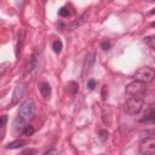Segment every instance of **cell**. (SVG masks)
I'll return each instance as SVG.
<instances>
[{
  "label": "cell",
  "instance_id": "obj_4",
  "mask_svg": "<svg viewBox=\"0 0 155 155\" xmlns=\"http://www.w3.org/2000/svg\"><path fill=\"white\" fill-rule=\"evenodd\" d=\"M155 78V70L149 68V67H143V68H139L136 73H134V80L137 81H140V82H144V84H148V82H151Z\"/></svg>",
  "mask_w": 155,
  "mask_h": 155
},
{
  "label": "cell",
  "instance_id": "obj_27",
  "mask_svg": "<svg viewBox=\"0 0 155 155\" xmlns=\"http://www.w3.org/2000/svg\"><path fill=\"white\" fill-rule=\"evenodd\" d=\"M6 120H7L6 115H2V116H1V128H2V130H4L5 126H6Z\"/></svg>",
  "mask_w": 155,
  "mask_h": 155
},
{
  "label": "cell",
  "instance_id": "obj_6",
  "mask_svg": "<svg viewBox=\"0 0 155 155\" xmlns=\"http://www.w3.org/2000/svg\"><path fill=\"white\" fill-rule=\"evenodd\" d=\"M25 90H27V86L25 84H18L15 90H13V93H12V104H16L18 103L25 94Z\"/></svg>",
  "mask_w": 155,
  "mask_h": 155
},
{
  "label": "cell",
  "instance_id": "obj_16",
  "mask_svg": "<svg viewBox=\"0 0 155 155\" xmlns=\"http://www.w3.org/2000/svg\"><path fill=\"white\" fill-rule=\"evenodd\" d=\"M78 90H79V85L76 82H74V81H69L68 82V91L71 94H75L78 92Z\"/></svg>",
  "mask_w": 155,
  "mask_h": 155
},
{
  "label": "cell",
  "instance_id": "obj_28",
  "mask_svg": "<svg viewBox=\"0 0 155 155\" xmlns=\"http://www.w3.org/2000/svg\"><path fill=\"white\" fill-rule=\"evenodd\" d=\"M150 13H151V15H155V7H154V8L150 11Z\"/></svg>",
  "mask_w": 155,
  "mask_h": 155
},
{
  "label": "cell",
  "instance_id": "obj_14",
  "mask_svg": "<svg viewBox=\"0 0 155 155\" xmlns=\"http://www.w3.org/2000/svg\"><path fill=\"white\" fill-rule=\"evenodd\" d=\"M148 122V121H155V107L149 108L147 113L144 114V117L142 119V122Z\"/></svg>",
  "mask_w": 155,
  "mask_h": 155
},
{
  "label": "cell",
  "instance_id": "obj_9",
  "mask_svg": "<svg viewBox=\"0 0 155 155\" xmlns=\"http://www.w3.org/2000/svg\"><path fill=\"white\" fill-rule=\"evenodd\" d=\"M102 120H103L104 125L110 126V124H111V109L108 105L103 107V109H102Z\"/></svg>",
  "mask_w": 155,
  "mask_h": 155
},
{
  "label": "cell",
  "instance_id": "obj_29",
  "mask_svg": "<svg viewBox=\"0 0 155 155\" xmlns=\"http://www.w3.org/2000/svg\"><path fill=\"white\" fill-rule=\"evenodd\" d=\"M151 27H155V22H153V23H151Z\"/></svg>",
  "mask_w": 155,
  "mask_h": 155
},
{
  "label": "cell",
  "instance_id": "obj_19",
  "mask_svg": "<svg viewBox=\"0 0 155 155\" xmlns=\"http://www.w3.org/2000/svg\"><path fill=\"white\" fill-rule=\"evenodd\" d=\"M58 15L62 16V17H68V16H69V10H68L67 7H62V8H59Z\"/></svg>",
  "mask_w": 155,
  "mask_h": 155
},
{
  "label": "cell",
  "instance_id": "obj_5",
  "mask_svg": "<svg viewBox=\"0 0 155 155\" xmlns=\"http://www.w3.org/2000/svg\"><path fill=\"white\" fill-rule=\"evenodd\" d=\"M139 153L142 155H154L155 154V137L144 138L139 144Z\"/></svg>",
  "mask_w": 155,
  "mask_h": 155
},
{
  "label": "cell",
  "instance_id": "obj_2",
  "mask_svg": "<svg viewBox=\"0 0 155 155\" xmlns=\"http://www.w3.org/2000/svg\"><path fill=\"white\" fill-rule=\"evenodd\" d=\"M126 93L131 97H138V98H142L145 92H147V85L144 82H140V81H132L131 84H128L126 86Z\"/></svg>",
  "mask_w": 155,
  "mask_h": 155
},
{
  "label": "cell",
  "instance_id": "obj_7",
  "mask_svg": "<svg viewBox=\"0 0 155 155\" xmlns=\"http://www.w3.org/2000/svg\"><path fill=\"white\" fill-rule=\"evenodd\" d=\"M25 122H27V121H24V120L21 119L19 116L13 121L12 128H11L13 136H19L21 133H24V130H25V127H27V124H25Z\"/></svg>",
  "mask_w": 155,
  "mask_h": 155
},
{
  "label": "cell",
  "instance_id": "obj_10",
  "mask_svg": "<svg viewBox=\"0 0 155 155\" xmlns=\"http://www.w3.org/2000/svg\"><path fill=\"white\" fill-rule=\"evenodd\" d=\"M87 16H88V12H85V13H82L75 22H73L71 24H69L68 27H67V30H74V29H76L78 27H80L85 21H86V18H87Z\"/></svg>",
  "mask_w": 155,
  "mask_h": 155
},
{
  "label": "cell",
  "instance_id": "obj_8",
  "mask_svg": "<svg viewBox=\"0 0 155 155\" xmlns=\"http://www.w3.org/2000/svg\"><path fill=\"white\" fill-rule=\"evenodd\" d=\"M96 62V53L94 52H91L86 56V59H85V64H84V70L85 73L87 71H91V69L93 68V64Z\"/></svg>",
  "mask_w": 155,
  "mask_h": 155
},
{
  "label": "cell",
  "instance_id": "obj_21",
  "mask_svg": "<svg viewBox=\"0 0 155 155\" xmlns=\"http://www.w3.org/2000/svg\"><path fill=\"white\" fill-rule=\"evenodd\" d=\"M101 47H102L103 50H110V47H111V42H110L109 40H104V41L101 44Z\"/></svg>",
  "mask_w": 155,
  "mask_h": 155
},
{
  "label": "cell",
  "instance_id": "obj_13",
  "mask_svg": "<svg viewBox=\"0 0 155 155\" xmlns=\"http://www.w3.org/2000/svg\"><path fill=\"white\" fill-rule=\"evenodd\" d=\"M143 97H144V98H142V99H143L144 103H148V104L153 105V104L155 103V90H153V91H147Z\"/></svg>",
  "mask_w": 155,
  "mask_h": 155
},
{
  "label": "cell",
  "instance_id": "obj_3",
  "mask_svg": "<svg viewBox=\"0 0 155 155\" xmlns=\"http://www.w3.org/2000/svg\"><path fill=\"white\" fill-rule=\"evenodd\" d=\"M143 99L142 98H138V97H131L130 99L126 101V103L124 104V111L126 114H130V115H134V114H138L142 108H143Z\"/></svg>",
  "mask_w": 155,
  "mask_h": 155
},
{
  "label": "cell",
  "instance_id": "obj_17",
  "mask_svg": "<svg viewBox=\"0 0 155 155\" xmlns=\"http://www.w3.org/2000/svg\"><path fill=\"white\" fill-rule=\"evenodd\" d=\"M144 42H145L149 47H151V48L155 50V35H150V36L144 38Z\"/></svg>",
  "mask_w": 155,
  "mask_h": 155
},
{
  "label": "cell",
  "instance_id": "obj_24",
  "mask_svg": "<svg viewBox=\"0 0 155 155\" xmlns=\"http://www.w3.org/2000/svg\"><path fill=\"white\" fill-rule=\"evenodd\" d=\"M38 151H36V149H28V150H25V151H23L21 155H35Z\"/></svg>",
  "mask_w": 155,
  "mask_h": 155
},
{
  "label": "cell",
  "instance_id": "obj_22",
  "mask_svg": "<svg viewBox=\"0 0 155 155\" xmlns=\"http://www.w3.org/2000/svg\"><path fill=\"white\" fill-rule=\"evenodd\" d=\"M96 85H97V82H96V80H93V79H90V80L87 81V87H88V90H93V88L96 87Z\"/></svg>",
  "mask_w": 155,
  "mask_h": 155
},
{
  "label": "cell",
  "instance_id": "obj_1",
  "mask_svg": "<svg viewBox=\"0 0 155 155\" xmlns=\"http://www.w3.org/2000/svg\"><path fill=\"white\" fill-rule=\"evenodd\" d=\"M35 110H36V107H35V102L33 98H29L27 101H24L19 109H18V115L21 119H23L24 121H30L34 119V115H35Z\"/></svg>",
  "mask_w": 155,
  "mask_h": 155
},
{
  "label": "cell",
  "instance_id": "obj_25",
  "mask_svg": "<svg viewBox=\"0 0 155 155\" xmlns=\"http://www.w3.org/2000/svg\"><path fill=\"white\" fill-rule=\"evenodd\" d=\"M42 155H58V151L56 149H50V150L45 151Z\"/></svg>",
  "mask_w": 155,
  "mask_h": 155
},
{
  "label": "cell",
  "instance_id": "obj_15",
  "mask_svg": "<svg viewBox=\"0 0 155 155\" xmlns=\"http://www.w3.org/2000/svg\"><path fill=\"white\" fill-rule=\"evenodd\" d=\"M25 144H27V142H25V140L17 139V140H13V142L8 143V144L6 145V148H7V149H19V148H22V147H23V145H25Z\"/></svg>",
  "mask_w": 155,
  "mask_h": 155
},
{
  "label": "cell",
  "instance_id": "obj_12",
  "mask_svg": "<svg viewBox=\"0 0 155 155\" xmlns=\"http://www.w3.org/2000/svg\"><path fill=\"white\" fill-rule=\"evenodd\" d=\"M39 68V62H38V54H33V57L30 58V62L28 64V69L27 71L28 73H33V71H36Z\"/></svg>",
  "mask_w": 155,
  "mask_h": 155
},
{
  "label": "cell",
  "instance_id": "obj_26",
  "mask_svg": "<svg viewBox=\"0 0 155 155\" xmlns=\"http://www.w3.org/2000/svg\"><path fill=\"white\" fill-rule=\"evenodd\" d=\"M107 94H108V90H107V86H103V88H102V99H103V101H105V98H107Z\"/></svg>",
  "mask_w": 155,
  "mask_h": 155
},
{
  "label": "cell",
  "instance_id": "obj_18",
  "mask_svg": "<svg viewBox=\"0 0 155 155\" xmlns=\"http://www.w3.org/2000/svg\"><path fill=\"white\" fill-rule=\"evenodd\" d=\"M62 47H63V45H62V41H61V40H54V41H53L52 48H53V51H54L56 53H59V52L62 51Z\"/></svg>",
  "mask_w": 155,
  "mask_h": 155
},
{
  "label": "cell",
  "instance_id": "obj_11",
  "mask_svg": "<svg viewBox=\"0 0 155 155\" xmlns=\"http://www.w3.org/2000/svg\"><path fill=\"white\" fill-rule=\"evenodd\" d=\"M39 91L44 98H48L51 96V86L48 82H41L39 85Z\"/></svg>",
  "mask_w": 155,
  "mask_h": 155
},
{
  "label": "cell",
  "instance_id": "obj_23",
  "mask_svg": "<svg viewBox=\"0 0 155 155\" xmlns=\"http://www.w3.org/2000/svg\"><path fill=\"white\" fill-rule=\"evenodd\" d=\"M99 136H101V139H102V140H105V139L108 138L109 133H108V131H105V130H101V131H99Z\"/></svg>",
  "mask_w": 155,
  "mask_h": 155
},
{
  "label": "cell",
  "instance_id": "obj_20",
  "mask_svg": "<svg viewBox=\"0 0 155 155\" xmlns=\"http://www.w3.org/2000/svg\"><path fill=\"white\" fill-rule=\"evenodd\" d=\"M34 132H35V130H34L33 126H27L25 130H24V134H25V136H33Z\"/></svg>",
  "mask_w": 155,
  "mask_h": 155
}]
</instances>
